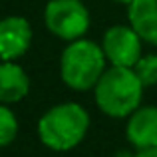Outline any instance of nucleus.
I'll return each mask as SVG.
<instances>
[{"label":"nucleus","mask_w":157,"mask_h":157,"mask_svg":"<svg viewBox=\"0 0 157 157\" xmlns=\"http://www.w3.org/2000/svg\"><path fill=\"white\" fill-rule=\"evenodd\" d=\"M143 82L133 68L113 66L96 84V101L104 113L111 117H125L139 107Z\"/></svg>","instance_id":"f257e3e1"},{"label":"nucleus","mask_w":157,"mask_h":157,"mask_svg":"<svg viewBox=\"0 0 157 157\" xmlns=\"http://www.w3.org/2000/svg\"><path fill=\"white\" fill-rule=\"evenodd\" d=\"M90 115L80 104L66 101L54 105L38 121V133L44 145L56 151H68L84 139Z\"/></svg>","instance_id":"f03ea898"},{"label":"nucleus","mask_w":157,"mask_h":157,"mask_svg":"<svg viewBox=\"0 0 157 157\" xmlns=\"http://www.w3.org/2000/svg\"><path fill=\"white\" fill-rule=\"evenodd\" d=\"M105 52L92 40H74L62 54L60 74L62 80L74 90H90L96 88L98 80L104 74Z\"/></svg>","instance_id":"7ed1b4c3"},{"label":"nucleus","mask_w":157,"mask_h":157,"mask_svg":"<svg viewBox=\"0 0 157 157\" xmlns=\"http://www.w3.org/2000/svg\"><path fill=\"white\" fill-rule=\"evenodd\" d=\"M46 28L64 40H78L88 32L90 14L80 0H50L44 10Z\"/></svg>","instance_id":"20e7f679"},{"label":"nucleus","mask_w":157,"mask_h":157,"mask_svg":"<svg viewBox=\"0 0 157 157\" xmlns=\"http://www.w3.org/2000/svg\"><path fill=\"white\" fill-rule=\"evenodd\" d=\"M141 36L133 26H113L104 34V52L113 66L133 68L141 58Z\"/></svg>","instance_id":"39448f33"},{"label":"nucleus","mask_w":157,"mask_h":157,"mask_svg":"<svg viewBox=\"0 0 157 157\" xmlns=\"http://www.w3.org/2000/svg\"><path fill=\"white\" fill-rule=\"evenodd\" d=\"M32 28L26 18L8 16L0 20V60H16L28 50Z\"/></svg>","instance_id":"423d86ee"},{"label":"nucleus","mask_w":157,"mask_h":157,"mask_svg":"<svg viewBox=\"0 0 157 157\" xmlns=\"http://www.w3.org/2000/svg\"><path fill=\"white\" fill-rule=\"evenodd\" d=\"M127 139L137 149H149L157 145V107H137L127 123Z\"/></svg>","instance_id":"0eeeda50"},{"label":"nucleus","mask_w":157,"mask_h":157,"mask_svg":"<svg viewBox=\"0 0 157 157\" xmlns=\"http://www.w3.org/2000/svg\"><path fill=\"white\" fill-rule=\"evenodd\" d=\"M28 88L30 80L26 72L12 60H4L0 64V101L2 104L20 101L28 94Z\"/></svg>","instance_id":"6e6552de"},{"label":"nucleus","mask_w":157,"mask_h":157,"mask_svg":"<svg viewBox=\"0 0 157 157\" xmlns=\"http://www.w3.org/2000/svg\"><path fill=\"white\" fill-rule=\"evenodd\" d=\"M129 24L145 42L157 46V0H133L129 4Z\"/></svg>","instance_id":"1a4fd4ad"},{"label":"nucleus","mask_w":157,"mask_h":157,"mask_svg":"<svg viewBox=\"0 0 157 157\" xmlns=\"http://www.w3.org/2000/svg\"><path fill=\"white\" fill-rule=\"evenodd\" d=\"M18 133V119L8 107L0 105V147L10 145Z\"/></svg>","instance_id":"9d476101"},{"label":"nucleus","mask_w":157,"mask_h":157,"mask_svg":"<svg viewBox=\"0 0 157 157\" xmlns=\"http://www.w3.org/2000/svg\"><path fill=\"white\" fill-rule=\"evenodd\" d=\"M135 74L139 76V80L143 82V86H153L157 84V56H141L137 60V64L133 66Z\"/></svg>","instance_id":"9b49d317"},{"label":"nucleus","mask_w":157,"mask_h":157,"mask_svg":"<svg viewBox=\"0 0 157 157\" xmlns=\"http://www.w3.org/2000/svg\"><path fill=\"white\" fill-rule=\"evenodd\" d=\"M135 157H157V145L149 147V149H139V153Z\"/></svg>","instance_id":"f8f14e48"},{"label":"nucleus","mask_w":157,"mask_h":157,"mask_svg":"<svg viewBox=\"0 0 157 157\" xmlns=\"http://www.w3.org/2000/svg\"><path fill=\"white\" fill-rule=\"evenodd\" d=\"M115 2H123V4H131L133 0H115Z\"/></svg>","instance_id":"ddd939ff"}]
</instances>
